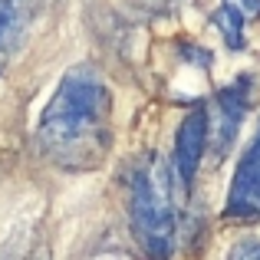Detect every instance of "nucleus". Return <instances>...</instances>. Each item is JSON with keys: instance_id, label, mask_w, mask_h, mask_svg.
Instances as JSON below:
<instances>
[{"instance_id": "5", "label": "nucleus", "mask_w": 260, "mask_h": 260, "mask_svg": "<svg viewBox=\"0 0 260 260\" xmlns=\"http://www.w3.org/2000/svg\"><path fill=\"white\" fill-rule=\"evenodd\" d=\"M244 86L247 83H237V86H231V89H224L221 95H217V155H224V148H228V142H234V135H237V122H241V115H244Z\"/></svg>"}, {"instance_id": "7", "label": "nucleus", "mask_w": 260, "mask_h": 260, "mask_svg": "<svg viewBox=\"0 0 260 260\" xmlns=\"http://www.w3.org/2000/svg\"><path fill=\"white\" fill-rule=\"evenodd\" d=\"M214 26L224 33L231 50H244V13L234 4H224L221 10H214Z\"/></svg>"}, {"instance_id": "9", "label": "nucleus", "mask_w": 260, "mask_h": 260, "mask_svg": "<svg viewBox=\"0 0 260 260\" xmlns=\"http://www.w3.org/2000/svg\"><path fill=\"white\" fill-rule=\"evenodd\" d=\"M228 4H234L241 13H247V17H254V13H260V0H228Z\"/></svg>"}, {"instance_id": "1", "label": "nucleus", "mask_w": 260, "mask_h": 260, "mask_svg": "<svg viewBox=\"0 0 260 260\" xmlns=\"http://www.w3.org/2000/svg\"><path fill=\"white\" fill-rule=\"evenodd\" d=\"M112 99L92 66H76L59 79L40 119V148L63 168H92L109 148Z\"/></svg>"}, {"instance_id": "2", "label": "nucleus", "mask_w": 260, "mask_h": 260, "mask_svg": "<svg viewBox=\"0 0 260 260\" xmlns=\"http://www.w3.org/2000/svg\"><path fill=\"white\" fill-rule=\"evenodd\" d=\"M132 228L152 260H168L175 254L172 178L158 155H152L132 181Z\"/></svg>"}, {"instance_id": "4", "label": "nucleus", "mask_w": 260, "mask_h": 260, "mask_svg": "<svg viewBox=\"0 0 260 260\" xmlns=\"http://www.w3.org/2000/svg\"><path fill=\"white\" fill-rule=\"evenodd\" d=\"M204 142H208V112L194 109L178 125V135H175V165H178V178H181L184 188H191V181H194V172L204 155Z\"/></svg>"}, {"instance_id": "6", "label": "nucleus", "mask_w": 260, "mask_h": 260, "mask_svg": "<svg viewBox=\"0 0 260 260\" xmlns=\"http://www.w3.org/2000/svg\"><path fill=\"white\" fill-rule=\"evenodd\" d=\"M30 20V0H0V50L20 46Z\"/></svg>"}, {"instance_id": "3", "label": "nucleus", "mask_w": 260, "mask_h": 260, "mask_svg": "<svg viewBox=\"0 0 260 260\" xmlns=\"http://www.w3.org/2000/svg\"><path fill=\"white\" fill-rule=\"evenodd\" d=\"M257 214H260V128H257V139L250 142V148L244 152V158L237 161L228 208H224V217H234V221L257 217Z\"/></svg>"}, {"instance_id": "8", "label": "nucleus", "mask_w": 260, "mask_h": 260, "mask_svg": "<svg viewBox=\"0 0 260 260\" xmlns=\"http://www.w3.org/2000/svg\"><path fill=\"white\" fill-rule=\"evenodd\" d=\"M228 260H260V241H257V237H244V241H237L234 247H231Z\"/></svg>"}]
</instances>
